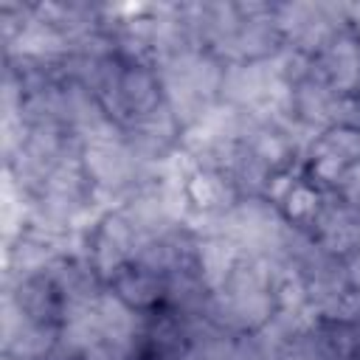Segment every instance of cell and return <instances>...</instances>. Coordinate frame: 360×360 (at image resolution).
<instances>
[{
  "instance_id": "1",
  "label": "cell",
  "mask_w": 360,
  "mask_h": 360,
  "mask_svg": "<svg viewBox=\"0 0 360 360\" xmlns=\"http://www.w3.org/2000/svg\"><path fill=\"white\" fill-rule=\"evenodd\" d=\"M135 152L124 146L115 138H93L84 146V166L87 174L101 186V188H118L135 174Z\"/></svg>"
},
{
  "instance_id": "12",
  "label": "cell",
  "mask_w": 360,
  "mask_h": 360,
  "mask_svg": "<svg viewBox=\"0 0 360 360\" xmlns=\"http://www.w3.org/2000/svg\"><path fill=\"white\" fill-rule=\"evenodd\" d=\"M349 278H352V284L360 290V253L354 256V262H352V267H349Z\"/></svg>"
},
{
  "instance_id": "9",
  "label": "cell",
  "mask_w": 360,
  "mask_h": 360,
  "mask_svg": "<svg viewBox=\"0 0 360 360\" xmlns=\"http://www.w3.org/2000/svg\"><path fill=\"white\" fill-rule=\"evenodd\" d=\"M284 205H287V214H290V217L301 219V217L315 214V208H318V194H315L312 188H307V186H292V191L287 194Z\"/></svg>"
},
{
  "instance_id": "10",
  "label": "cell",
  "mask_w": 360,
  "mask_h": 360,
  "mask_svg": "<svg viewBox=\"0 0 360 360\" xmlns=\"http://www.w3.org/2000/svg\"><path fill=\"white\" fill-rule=\"evenodd\" d=\"M129 349L118 346V343H110V340H96L87 352H84V360H124Z\"/></svg>"
},
{
  "instance_id": "11",
  "label": "cell",
  "mask_w": 360,
  "mask_h": 360,
  "mask_svg": "<svg viewBox=\"0 0 360 360\" xmlns=\"http://www.w3.org/2000/svg\"><path fill=\"white\" fill-rule=\"evenodd\" d=\"M343 166H346V163H343L340 158H332V155H318V160H315V174H318L321 180L332 183V180H338V177H340Z\"/></svg>"
},
{
  "instance_id": "4",
  "label": "cell",
  "mask_w": 360,
  "mask_h": 360,
  "mask_svg": "<svg viewBox=\"0 0 360 360\" xmlns=\"http://www.w3.org/2000/svg\"><path fill=\"white\" fill-rule=\"evenodd\" d=\"M118 101L135 115H149L158 110V84L155 76L143 68H129L118 76Z\"/></svg>"
},
{
  "instance_id": "3",
  "label": "cell",
  "mask_w": 360,
  "mask_h": 360,
  "mask_svg": "<svg viewBox=\"0 0 360 360\" xmlns=\"http://www.w3.org/2000/svg\"><path fill=\"white\" fill-rule=\"evenodd\" d=\"M236 259H239L236 242H231L228 236H208L205 242H200V273H202V281L208 287H214V290L225 287Z\"/></svg>"
},
{
  "instance_id": "5",
  "label": "cell",
  "mask_w": 360,
  "mask_h": 360,
  "mask_svg": "<svg viewBox=\"0 0 360 360\" xmlns=\"http://www.w3.org/2000/svg\"><path fill=\"white\" fill-rule=\"evenodd\" d=\"M186 197L197 208L211 211V208H219V205H231V186L225 183L222 174L200 169L186 180Z\"/></svg>"
},
{
  "instance_id": "6",
  "label": "cell",
  "mask_w": 360,
  "mask_h": 360,
  "mask_svg": "<svg viewBox=\"0 0 360 360\" xmlns=\"http://www.w3.org/2000/svg\"><path fill=\"white\" fill-rule=\"evenodd\" d=\"M118 295L132 304V307H143V304H152L158 295H160V284L158 278L149 273V270H129L124 276H118Z\"/></svg>"
},
{
  "instance_id": "13",
  "label": "cell",
  "mask_w": 360,
  "mask_h": 360,
  "mask_svg": "<svg viewBox=\"0 0 360 360\" xmlns=\"http://www.w3.org/2000/svg\"><path fill=\"white\" fill-rule=\"evenodd\" d=\"M352 14H354V20H357V31H360V6H354V8H349Z\"/></svg>"
},
{
  "instance_id": "7",
  "label": "cell",
  "mask_w": 360,
  "mask_h": 360,
  "mask_svg": "<svg viewBox=\"0 0 360 360\" xmlns=\"http://www.w3.org/2000/svg\"><path fill=\"white\" fill-rule=\"evenodd\" d=\"M233 357V343L219 335V332H211V335H200V338H191V346L186 349V360H231Z\"/></svg>"
},
{
  "instance_id": "8",
  "label": "cell",
  "mask_w": 360,
  "mask_h": 360,
  "mask_svg": "<svg viewBox=\"0 0 360 360\" xmlns=\"http://www.w3.org/2000/svg\"><path fill=\"white\" fill-rule=\"evenodd\" d=\"M318 155H332V158H340L343 163L352 158H360V132L357 129H332L321 141Z\"/></svg>"
},
{
  "instance_id": "2",
  "label": "cell",
  "mask_w": 360,
  "mask_h": 360,
  "mask_svg": "<svg viewBox=\"0 0 360 360\" xmlns=\"http://www.w3.org/2000/svg\"><path fill=\"white\" fill-rule=\"evenodd\" d=\"M96 321L101 329V338L110 343H118L124 349L132 346V338L138 332V318L132 312V307L112 292H101L96 298Z\"/></svg>"
}]
</instances>
